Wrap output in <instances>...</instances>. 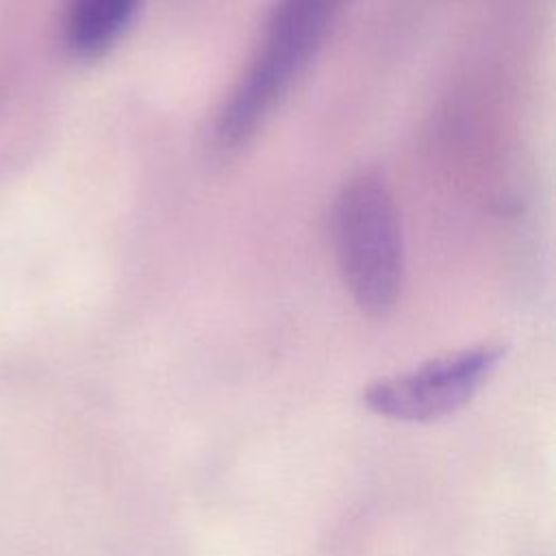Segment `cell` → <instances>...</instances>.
<instances>
[{
    "instance_id": "6da1fadb",
    "label": "cell",
    "mask_w": 556,
    "mask_h": 556,
    "mask_svg": "<svg viewBox=\"0 0 556 556\" xmlns=\"http://www.w3.org/2000/svg\"><path fill=\"white\" fill-rule=\"evenodd\" d=\"M345 0H276L261 43L224 100L213 137L219 148L245 143L315 59Z\"/></svg>"
},
{
    "instance_id": "7a4b0ae2",
    "label": "cell",
    "mask_w": 556,
    "mask_h": 556,
    "mask_svg": "<svg viewBox=\"0 0 556 556\" xmlns=\"http://www.w3.org/2000/svg\"><path fill=\"white\" fill-rule=\"evenodd\" d=\"M334 258L361 313L389 315L402 295L406 252L400 213L389 185L376 172H358L332 206Z\"/></svg>"
},
{
    "instance_id": "3957f363",
    "label": "cell",
    "mask_w": 556,
    "mask_h": 556,
    "mask_svg": "<svg viewBox=\"0 0 556 556\" xmlns=\"http://www.w3.org/2000/svg\"><path fill=\"white\" fill-rule=\"evenodd\" d=\"M506 354L502 343H478L434 356L408 371L371 382L363 404L391 421L428 424L463 408Z\"/></svg>"
},
{
    "instance_id": "277c9868",
    "label": "cell",
    "mask_w": 556,
    "mask_h": 556,
    "mask_svg": "<svg viewBox=\"0 0 556 556\" xmlns=\"http://www.w3.org/2000/svg\"><path fill=\"white\" fill-rule=\"evenodd\" d=\"M141 0H65L63 41L67 50L83 59L106 54L132 22Z\"/></svg>"
}]
</instances>
